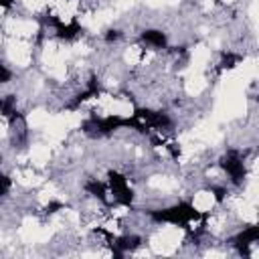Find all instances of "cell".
Segmentation results:
<instances>
[{"instance_id":"13","label":"cell","mask_w":259,"mask_h":259,"mask_svg":"<svg viewBox=\"0 0 259 259\" xmlns=\"http://www.w3.org/2000/svg\"><path fill=\"white\" fill-rule=\"evenodd\" d=\"M10 186H12V180L6 174H0V196H6L8 190H10Z\"/></svg>"},{"instance_id":"9","label":"cell","mask_w":259,"mask_h":259,"mask_svg":"<svg viewBox=\"0 0 259 259\" xmlns=\"http://www.w3.org/2000/svg\"><path fill=\"white\" fill-rule=\"evenodd\" d=\"M55 32H57V36L61 38V40H73L79 32H81V26H79V22L77 20H69V22H59L57 26H55Z\"/></svg>"},{"instance_id":"6","label":"cell","mask_w":259,"mask_h":259,"mask_svg":"<svg viewBox=\"0 0 259 259\" xmlns=\"http://www.w3.org/2000/svg\"><path fill=\"white\" fill-rule=\"evenodd\" d=\"M140 245H142V237H138V235H123V237H117L111 243V249H113L115 257H121L123 253L136 251Z\"/></svg>"},{"instance_id":"16","label":"cell","mask_w":259,"mask_h":259,"mask_svg":"<svg viewBox=\"0 0 259 259\" xmlns=\"http://www.w3.org/2000/svg\"><path fill=\"white\" fill-rule=\"evenodd\" d=\"M119 36H121V30L111 28V30H107V34H105V40H107V42H113V40H117Z\"/></svg>"},{"instance_id":"8","label":"cell","mask_w":259,"mask_h":259,"mask_svg":"<svg viewBox=\"0 0 259 259\" xmlns=\"http://www.w3.org/2000/svg\"><path fill=\"white\" fill-rule=\"evenodd\" d=\"M140 38H142V42H146V45H150V47H154V49H166V45H168L166 34H164L162 30H158V28H148V30H144V32L140 34Z\"/></svg>"},{"instance_id":"7","label":"cell","mask_w":259,"mask_h":259,"mask_svg":"<svg viewBox=\"0 0 259 259\" xmlns=\"http://www.w3.org/2000/svg\"><path fill=\"white\" fill-rule=\"evenodd\" d=\"M257 239H259V227H257V225H251V227L243 229V231L235 237V247H237L241 253H245L247 247L253 245Z\"/></svg>"},{"instance_id":"3","label":"cell","mask_w":259,"mask_h":259,"mask_svg":"<svg viewBox=\"0 0 259 259\" xmlns=\"http://www.w3.org/2000/svg\"><path fill=\"white\" fill-rule=\"evenodd\" d=\"M134 130L148 132V130H168L172 125V119L164 111H154L148 107H138L132 115Z\"/></svg>"},{"instance_id":"14","label":"cell","mask_w":259,"mask_h":259,"mask_svg":"<svg viewBox=\"0 0 259 259\" xmlns=\"http://www.w3.org/2000/svg\"><path fill=\"white\" fill-rule=\"evenodd\" d=\"M10 79H12V73H10V69H8L6 65H2V63H0V85L8 83Z\"/></svg>"},{"instance_id":"1","label":"cell","mask_w":259,"mask_h":259,"mask_svg":"<svg viewBox=\"0 0 259 259\" xmlns=\"http://www.w3.org/2000/svg\"><path fill=\"white\" fill-rule=\"evenodd\" d=\"M150 217L154 223H170V225H178V227H186L194 221L204 219V214L190 202H176L172 206L152 210Z\"/></svg>"},{"instance_id":"4","label":"cell","mask_w":259,"mask_h":259,"mask_svg":"<svg viewBox=\"0 0 259 259\" xmlns=\"http://www.w3.org/2000/svg\"><path fill=\"white\" fill-rule=\"evenodd\" d=\"M107 184H109V190L115 198V202L123 204V206H130L134 202V190L130 188L127 184V178L115 170H109L107 172Z\"/></svg>"},{"instance_id":"18","label":"cell","mask_w":259,"mask_h":259,"mask_svg":"<svg viewBox=\"0 0 259 259\" xmlns=\"http://www.w3.org/2000/svg\"><path fill=\"white\" fill-rule=\"evenodd\" d=\"M14 4V0H0V8H10Z\"/></svg>"},{"instance_id":"12","label":"cell","mask_w":259,"mask_h":259,"mask_svg":"<svg viewBox=\"0 0 259 259\" xmlns=\"http://www.w3.org/2000/svg\"><path fill=\"white\" fill-rule=\"evenodd\" d=\"M239 61H241V57H239V55H235V53H227V55H223L219 69H221V71H225V69H233Z\"/></svg>"},{"instance_id":"10","label":"cell","mask_w":259,"mask_h":259,"mask_svg":"<svg viewBox=\"0 0 259 259\" xmlns=\"http://www.w3.org/2000/svg\"><path fill=\"white\" fill-rule=\"evenodd\" d=\"M85 190H87L91 196L99 198L101 202H107V186H105L103 182H99L97 178L87 180V182H85Z\"/></svg>"},{"instance_id":"11","label":"cell","mask_w":259,"mask_h":259,"mask_svg":"<svg viewBox=\"0 0 259 259\" xmlns=\"http://www.w3.org/2000/svg\"><path fill=\"white\" fill-rule=\"evenodd\" d=\"M0 113L4 117H10L12 121L18 117V111H16V97L14 95H4L0 97Z\"/></svg>"},{"instance_id":"19","label":"cell","mask_w":259,"mask_h":259,"mask_svg":"<svg viewBox=\"0 0 259 259\" xmlns=\"http://www.w3.org/2000/svg\"><path fill=\"white\" fill-rule=\"evenodd\" d=\"M0 162H2V156H0Z\"/></svg>"},{"instance_id":"5","label":"cell","mask_w":259,"mask_h":259,"mask_svg":"<svg viewBox=\"0 0 259 259\" xmlns=\"http://www.w3.org/2000/svg\"><path fill=\"white\" fill-rule=\"evenodd\" d=\"M221 168L229 174L233 184H243V180L247 176V168H245V162H243V158L237 150H229L221 158Z\"/></svg>"},{"instance_id":"17","label":"cell","mask_w":259,"mask_h":259,"mask_svg":"<svg viewBox=\"0 0 259 259\" xmlns=\"http://www.w3.org/2000/svg\"><path fill=\"white\" fill-rule=\"evenodd\" d=\"M59 208H63V202H49V204L45 206V212H47V214H53V212H57Z\"/></svg>"},{"instance_id":"2","label":"cell","mask_w":259,"mask_h":259,"mask_svg":"<svg viewBox=\"0 0 259 259\" xmlns=\"http://www.w3.org/2000/svg\"><path fill=\"white\" fill-rule=\"evenodd\" d=\"M121 127H132V119L121 115H105V117H89L83 121V134L89 138L111 136Z\"/></svg>"},{"instance_id":"15","label":"cell","mask_w":259,"mask_h":259,"mask_svg":"<svg viewBox=\"0 0 259 259\" xmlns=\"http://www.w3.org/2000/svg\"><path fill=\"white\" fill-rule=\"evenodd\" d=\"M210 192L214 194V200H217V202H223V198H225V194H227V190H225L223 186H212Z\"/></svg>"}]
</instances>
